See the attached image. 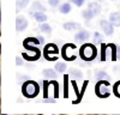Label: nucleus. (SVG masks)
<instances>
[{"mask_svg":"<svg viewBox=\"0 0 120 115\" xmlns=\"http://www.w3.org/2000/svg\"><path fill=\"white\" fill-rule=\"evenodd\" d=\"M67 80H68V77L67 75H65V78H64V82H65V96L67 97V93H68V90H67Z\"/></svg>","mask_w":120,"mask_h":115,"instance_id":"2f4dec72","label":"nucleus"},{"mask_svg":"<svg viewBox=\"0 0 120 115\" xmlns=\"http://www.w3.org/2000/svg\"><path fill=\"white\" fill-rule=\"evenodd\" d=\"M93 43H95V44H98V43L101 44V43H103V36H102L101 32H98V31H95V32H94Z\"/></svg>","mask_w":120,"mask_h":115,"instance_id":"412c9836","label":"nucleus"},{"mask_svg":"<svg viewBox=\"0 0 120 115\" xmlns=\"http://www.w3.org/2000/svg\"><path fill=\"white\" fill-rule=\"evenodd\" d=\"M100 26L102 28L103 32L107 36L113 35V32H114V25L109 22V19H108V21H107V19H101V21H100Z\"/></svg>","mask_w":120,"mask_h":115,"instance_id":"0eeeda50","label":"nucleus"},{"mask_svg":"<svg viewBox=\"0 0 120 115\" xmlns=\"http://www.w3.org/2000/svg\"><path fill=\"white\" fill-rule=\"evenodd\" d=\"M40 93V85L31 80L28 79L22 84V95L26 98H34Z\"/></svg>","mask_w":120,"mask_h":115,"instance_id":"f03ea898","label":"nucleus"},{"mask_svg":"<svg viewBox=\"0 0 120 115\" xmlns=\"http://www.w3.org/2000/svg\"><path fill=\"white\" fill-rule=\"evenodd\" d=\"M29 14L33 16L35 18V21L38 22V23H45V22H47V19H48L47 14L43 11H33L31 10V11L29 12Z\"/></svg>","mask_w":120,"mask_h":115,"instance_id":"9d476101","label":"nucleus"},{"mask_svg":"<svg viewBox=\"0 0 120 115\" xmlns=\"http://www.w3.org/2000/svg\"><path fill=\"white\" fill-rule=\"evenodd\" d=\"M59 48L54 43H48L46 44L45 49H43V56L47 61H55L58 60V54H59Z\"/></svg>","mask_w":120,"mask_h":115,"instance_id":"39448f33","label":"nucleus"},{"mask_svg":"<svg viewBox=\"0 0 120 115\" xmlns=\"http://www.w3.org/2000/svg\"><path fill=\"white\" fill-rule=\"evenodd\" d=\"M89 37H90V32L88 30H79L75 35V41L79 43H84L89 40Z\"/></svg>","mask_w":120,"mask_h":115,"instance_id":"1a4fd4ad","label":"nucleus"},{"mask_svg":"<svg viewBox=\"0 0 120 115\" xmlns=\"http://www.w3.org/2000/svg\"><path fill=\"white\" fill-rule=\"evenodd\" d=\"M68 75H71L73 79H82L83 78L82 71H79L78 68H71V70H70V74Z\"/></svg>","mask_w":120,"mask_h":115,"instance_id":"6ab92c4d","label":"nucleus"},{"mask_svg":"<svg viewBox=\"0 0 120 115\" xmlns=\"http://www.w3.org/2000/svg\"><path fill=\"white\" fill-rule=\"evenodd\" d=\"M76 49V46L73 43H66L63 48H61V56L66 61H73L76 59V54L70 53V50Z\"/></svg>","mask_w":120,"mask_h":115,"instance_id":"423d86ee","label":"nucleus"},{"mask_svg":"<svg viewBox=\"0 0 120 115\" xmlns=\"http://www.w3.org/2000/svg\"><path fill=\"white\" fill-rule=\"evenodd\" d=\"M112 1H116V0H112Z\"/></svg>","mask_w":120,"mask_h":115,"instance_id":"f704fd0d","label":"nucleus"},{"mask_svg":"<svg viewBox=\"0 0 120 115\" xmlns=\"http://www.w3.org/2000/svg\"><path fill=\"white\" fill-rule=\"evenodd\" d=\"M38 29H40V31H41V32H45V34H52V31H53L52 26L49 24H47L46 22L45 23H40Z\"/></svg>","mask_w":120,"mask_h":115,"instance_id":"a211bd4d","label":"nucleus"},{"mask_svg":"<svg viewBox=\"0 0 120 115\" xmlns=\"http://www.w3.org/2000/svg\"><path fill=\"white\" fill-rule=\"evenodd\" d=\"M37 38H38V41H40V43H41V44L45 43V38H43L42 36H37Z\"/></svg>","mask_w":120,"mask_h":115,"instance_id":"72a5a7b5","label":"nucleus"},{"mask_svg":"<svg viewBox=\"0 0 120 115\" xmlns=\"http://www.w3.org/2000/svg\"><path fill=\"white\" fill-rule=\"evenodd\" d=\"M28 19L24 17V16H17L16 18V30L18 32L21 31H24L25 29L28 28Z\"/></svg>","mask_w":120,"mask_h":115,"instance_id":"6e6552de","label":"nucleus"},{"mask_svg":"<svg viewBox=\"0 0 120 115\" xmlns=\"http://www.w3.org/2000/svg\"><path fill=\"white\" fill-rule=\"evenodd\" d=\"M71 10H72V6H71L70 3H64V4H61L59 6V11H60V13H63V14L70 13V12H71Z\"/></svg>","mask_w":120,"mask_h":115,"instance_id":"dca6fc26","label":"nucleus"},{"mask_svg":"<svg viewBox=\"0 0 120 115\" xmlns=\"http://www.w3.org/2000/svg\"><path fill=\"white\" fill-rule=\"evenodd\" d=\"M109 85V80H97L95 85V93L98 98H107L111 96Z\"/></svg>","mask_w":120,"mask_h":115,"instance_id":"7ed1b4c3","label":"nucleus"},{"mask_svg":"<svg viewBox=\"0 0 120 115\" xmlns=\"http://www.w3.org/2000/svg\"><path fill=\"white\" fill-rule=\"evenodd\" d=\"M23 44H35V46H37V44H40V41H38L37 37H28L23 41Z\"/></svg>","mask_w":120,"mask_h":115,"instance_id":"393cba45","label":"nucleus"},{"mask_svg":"<svg viewBox=\"0 0 120 115\" xmlns=\"http://www.w3.org/2000/svg\"><path fill=\"white\" fill-rule=\"evenodd\" d=\"M42 75L45 77V78H48V79H55L56 77H58V71L54 68H45L42 71Z\"/></svg>","mask_w":120,"mask_h":115,"instance_id":"f8f14e48","label":"nucleus"},{"mask_svg":"<svg viewBox=\"0 0 120 115\" xmlns=\"http://www.w3.org/2000/svg\"><path fill=\"white\" fill-rule=\"evenodd\" d=\"M108 19L114 26H120V12H112Z\"/></svg>","mask_w":120,"mask_h":115,"instance_id":"4468645a","label":"nucleus"},{"mask_svg":"<svg viewBox=\"0 0 120 115\" xmlns=\"http://www.w3.org/2000/svg\"><path fill=\"white\" fill-rule=\"evenodd\" d=\"M97 48L95 47V43H84L79 48V56L82 61H85L88 64L93 62L97 56Z\"/></svg>","mask_w":120,"mask_h":115,"instance_id":"f257e3e1","label":"nucleus"},{"mask_svg":"<svg viewBox=\"0 0 120 115\" xmlns=\"http://www.w3.org/2000/svg\"><path fill=\"white\" fill-rule=\"evenodd\" d=\"M119 53H120V50H119Z\"/></svg>","mask_w":120,"mask_h":115,"instance_id":"c9c22d12","label":"nucleus"},{"mask_svg":"<svg viewBox=\"0 0 120 115\" xmlns=\"http://www.w3.org/2000/svg\"><path fill=\"white\" fill-rule=\"evenodd\" d=\"M107 46H108V50L111 52V54H112V60L115 61L116 60V46L114 43H109Z\"/></svg>","mask_w":120,"mask_h":115,"instance_id":"5701e85b","label":"nucleus"},{"mask_svg":"<svg viewBox=\"0 0 120 115\" xmlns=\"http://www.w3.org/2000/svg\"><path fill=\"white\" fill-rule=\"evenodd\" d=\"M113 92L118 98H120V80H118L114 85H113Z\"/></svg>","mask_w":120,"mask_h":115,"instance_id":"a878e982","label":"nucleus"},{"mask_svg":"<svg viewBox=\"0 0 120 115\" xmlns=\"http://www.w3.org/2000/svg\"><path fill=\"white\" fill-rule=\"evenodd\" d=\"M88 8L91 10V11L95 13V16H98L100 13H101V11H102L101 5H100L97 1H90V3L88 4Z\"/></svg>","mask_w":120,"mask_h":115,"instance_id":"ddd939ff","label":"nucleus"},{"mask_svg":"<svg viewBox=\"0 0 120 115\" xmlns=\"http://www.w3.org/2000/svg\"><path fill=\"white\" fill-rule=\"evenodd\" d=\"M59 3H60V0H48V4L51 5L52 7H56V6H59Z\"/></svg>","mask_w":120,"mask_h":115,"instance_id":"c756f323","label":"nucleus"},{"mask_svg":"<svg viewBox=\"0 0 120 115\" xmlns=\"http://www.w3.org/2000/svg\"><path fill=\"white\" fill-rule=\"evenodd\" d=\"M107 49H108L107 44L101 43V60H102V61L106 60V50H107Z\"/></svg>","mask_w":120,"mask_h":115,"instance_id":"bb28decb","label":"nucleus"},{"mask_svg":"<svg viewBox=\"0 0 120 115\" xmlns=\"http://www.w3.org/2000/svg\"><path fill=\"white\" fill-rule=\"evenodd\" d=\"M23 47L25 49L29 50V53H23L22 56L26 61H36L40 59V56H41V50L38 49V48L34 44V46H30V44H23Z\"/></svg>","mask_w":120,"mask_h":115,"instance_id":"20e7f679","label":"nucleus"},{"mask_svg":"<svg viewBox=\"0 0 120 115\" xmlns=\"http://www.w3.org/2000/svg\"><path fill=\"white\" fill-rule=\"evenodd\" d=\"M18 79H19V80H24V82H25V80H28L29 78H28L26 75H21V74H18Z\"/></svg>","mask_w":120,"mask_h":115,"instance_id":"473e14b6","label":"nucleus"},{"mask_svg":"<svg viewBox=\"0 0 120 115\" xmlns=\"http://www.w3.org/2000/svg\"><path fill=\"white\" fill-rule=\"evenodd\" d=\"M82 16H83V18L85 19L86 22H89V21H91V19L94 18V17H96L95 16V13L91 11L90 8H86V10H83V12H82Z\"/></svg>","mask_w":120,"mask_h":115,"instance_id":"f3484780","label":"nucleus"},{"mask_svg":"<svg viewBox=\"0 0 120 115\" xmlns=\"http://www.w3.org/2000/svg\"><path fill=\"white\" fill-rule=\"evenodd\" d=\"M63 28L66 31H75V30H81V24L77 22H66L63 24Z\"/></svg>","mask_w":120,"mask_h":115,"instance_id":"9b49d317","label":"nucleus"},{"mask_svg":"<svg viewBox=\"0 0 120 115\" xmlns=\"http://www.w3.org/2000/svg\"><path fill=\"white\" fill-rule=\"evenodd\" d=\"M31 10L33 11H43V12H46V7L40 3V1H34L33 4H31Z\"/></svg>","mask_w":120,"mask_h":115,"instance_id":"4be33fe9","label":"nucleus"},{"mask_svg":"<svg viewBox=\"0 0 120 115\" xmlns=\"http://www.w3.org/2000/svg\"><path fill=\"white\" fill-rule=\"evenodd\" d=\"M95 78L96 80H109L111 79V77L108 75V73L103 70H98L95 72Z\"/></svg>","mask_w":120,"mask_h":115,"instance_id":"2eb2a0df","label":"nucleus"},{"mask_svg":"<svg viewBox=\"0 0 120 115\" xmlns=\"http://www.w3.org/2000/svg\"><path fill=\"white\" fill-rule=\"evenodd\" d=\"M84 1H85V0H70V3H71V4H75L77 7H81V6H83Z\"/></svg>","mask_w":120,"mask_h":115,"instance_id":"cd10ccee","label":"nucleus"},{"mask_svg":"<svg viewBox=\"0 0 120 115\" xmlns=\"http://www.w3.org/2000/svg\"><path fill=\"white\" fill-rule=\"evenodd\" d=\"M55 70L58 71V73H64V72L67 70V65H66V62H65V61H59V62H56V65H55Z\"/></svg>","mask_w":120,"mask_h":115,"instance_id":"aec40b11","label":"nucleus"},{"mask_svg":"<svg viewBox=\"0 0 120 115\" xmlns=\"http://www.w3.org/2000/svg\"><path fill=\"white\" fill-rule=\"evenodd\" d=\"M30 0H16V7H17V11H19L21 8H25L28 6Z\"/></svg>","mask_w":120,"mask_h":115,"instance_id":"b1692460","label":"nucleus"},{"mask_svg":"<svg viewBox=\"0 0 120 115\" xmlns=\"http://www.w3.org/2000/svg\"><path fill=\"white\" fill-rule=\"evenodd\" d=\"M56 98L55 97H45L42 100V103H55Z\"/></svg>","mask_w":120,"mask_h":115,"instance_id":"c85d7f7f","label":"nucleus"},{"mask_svg":"<svg viewBox=\"0 0 120 115\" xmlns=\"http://www.w3.org/2000/svg\"><path fill=\"white\" fill-rule=\"evenodd\" d=\"M24 64V61H23V59L21 56H16V65L17 66H22Z\"/></svg>","mask_w":120,"mask_h":115,"instance_id":"7c9ffc66","label":"nucleus"}]
</instances>
